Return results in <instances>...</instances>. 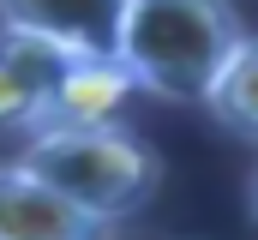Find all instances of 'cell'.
<instances>
[{
	"mask_svg": "<svg viewBox=\"0 0 258 240\" xmlns=\"http://www.w3.org/2000/svg\"><path fill=\"white\" fill-rule=\"evenodd\" d=\"M246 204H252V222H258V168H252V186H246Z\"/></svg>",
	"mask_w": 258,
	"mask_h": 240,
	"instance_id": "obj_8",
	"label": "cell"
},
{
	"mask_svg": "<svg viewBox=\"0 0 258 240\" xmlns=\"http://www.w3.org/2000/svg\"><path fill=\"white\" fill-rule=\"evenodd\" d=\"M12 162L108 228L138 216L162 180V156L120 120H42L18 138Z\"/></svg>",
	"mask_w": 258,
	"mask_h": 240,
	"instance_id": "obj_1",
	"label": "cell"
},
{
	"mask_svg": "<svg viewBox=\"0 0 258 240\" xmlns=\"http://www.w3.org/2000/svg\"><path fill=\"white\" fill-rule=\"evenodd\" d=\"M132 96V78L120 72L114 54H72L66 72L54 78L48 120H120Z\"/></svg>",
	"mask_w": 258,
	"mask_h": 240,
	"instance_id": "obj_6",
	"label": "cell"
},
{
	"mask_svg": "<svg viewBox=\"0 0 258 240\" xmlns=\"http://www.w3.org/2000/svg\"><path fill=\"white\" fill-rule=\"evenodd\" d=\"M0 240H114L108 222L84 216L72 198L18 168L12 156L0 162Z\"/></svg>",
	"mask_w": 258,
	"mask_h": 240,
	"instance_id": "obj_4",
	"label": "cell"
},
{
	"mask_svg": "<svg viewBox=\"0 0 258 240\" xmlns=\"http://www.w3.org/2000/svg\"><path fill=\"white\" fill-rule=\"evenodd\" d=\"M66 60H72L66 48L0 24V138H24L30 126L48 120V96Z\"/></svg>",
	"mask_w": 258,
	"mask_h": 240,
	"instance_id": "obj_3",
	"label": "cell"
},
{
	"mask_svg": "<svg viewBox=\"0 0 258 240\" xmlns=\"http://www.w3.org/2000/svg\"><path fill=\"white\" fill-rule=\"evenodd\" d=\"M126 0H0L6 30H30L66 54H114Z\"/></svg>",
	"mask_w": 258,
	"mask_h": 240,
	"instance_id": "obj_5",
	"label": "cell"
},
{
	"mask_svg": "<svg viewBox=\"0 0 258 240\" xmlns=\"http://www.w3.org/2000/svg\"><path fill=\"white\" fill-rule=\"evenodd\" d=\"M240 36L246 30L228 0H126L114 60L132 90L156 102H204Z\"/></svg>",
	"mask_w": 258,
	"mask_h": 240,
	"instance_id": "obj_2",
	"label": "cell"
},
{
	"mask_svg": "<svg viewBox=\"0 0 258 240\" xmlns=\"http://www.w3.org/2000/svg\"><path fill=\"white\" fill-rule=\"evenodd\" d=\"M198 108H210L216 126H228L234 138H252L258 144V36L234 42V54L222 60V72H216V84L204 90Z\"/></svg>",
	"mask_w": 258,
	"mask_h": 240,
	"instance_id": "obj_7",
	"label": "cell"
}]
</instances>
